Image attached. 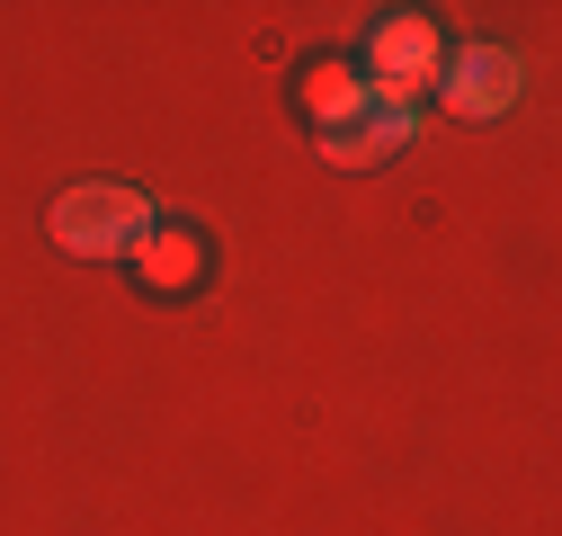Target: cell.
<instances>
[{
  "label": "cell",
  "mask_w": 562,
  "mask_h": 536,
  "mask_svg": "<svg viewBox=\"0 0 562 536\" xmlns=\"http://www.w3.org/2000/svg\"><path fill=\"white\" fill-rule=\"evenodd\" d=\"M304 116L322 125V134H339V125H358L367 116V72L358 63H339V54H322V63H304Z\"/></svg>",
  "instance_id": "5b68a950"
},
{
  "label": "cell",
  "mask_w": 562,
  "mask_h": 536,
  "mask_svg": "<svg viewBox=\"0 0 562 536\" xmlns=\"http://www.w3.org/2000/svg\"><path fill=\"white\" fill-rule=\"evenodd\" d=\"M125 259H134V278H144L153 295H188V287L205 278V233H188V224H153Z\"/></svg>",
  "instance_id": "277c9868"
},
{
  "label": "cell",
  "mask_w": 562,
  "mask_h": 536,
  "mask_svg": "<svg viewBox=\"0 0 562 536\" xmlns=\"http://www.w3.org/2000/svg\"><path fill=\"white\" fill-rule=\"evenodd\" d=\"M411 134H419V108H411V116H393V108H367L358 125L322 134V161H339V170H375L393 144H411Z\"/></svg>",
  "instance_id": "8992f818"
},
{
  "label": "cell",
  "mask_w": 562,
  "mask_h": 536,
  "mask_svg": "<svg viewBox=\"0 0 562 536\" xmlns=\"http://www.w3.org/2000/svg\"><path fill=\"white\" fill-rule=\"evenodd\" d=\"M358 72L375 81V90H438V19H419V10H402V19H384L375 36H367V63Z\"/></svg>",
  "instance_id": "3957f363"
},
{
  "label": "cell",
  "mask_w": 562,
  "mask_h": 536,
  "mask_svg": "<svg viewBox=\"0 0 562 536\" xmlns=\"http://www.w3.org/2000/svg\"><path fill=\"white\" fill-rule=\"evenodd\" d=\"M518 99H527V63L509 45H456L447 54V72H438V108L447 116L482 125V116H509Z\"/></svg>",
  "instance_id": "7a4b0ae2"
},
{
  "label": "cell",
  "mask_w": 562,
  "mask_h": 536,
  "mask_svg": "<svg viewBox=\"0 0 562 536\" xmlns=\"http://www.w3.org/2000/svg\"><path fill=\"white\" fill-rule=\"evenodd\" d=\"M153 224H161V215H153V197H144V188H125V179H81V188H63V197H54V242H63V250H81V259H125Z\"/></svg>",
  "instance_id": "6da1fadb"
}]
</instances>
